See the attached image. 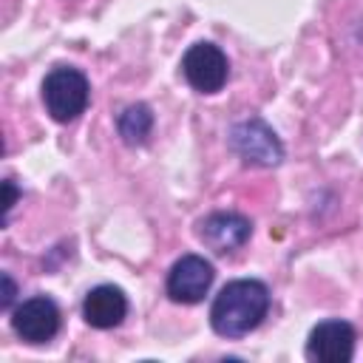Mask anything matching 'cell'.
I'll return each mask as SVG.
<instances>
[{"label":"cell","instance_id":"obj_5","mask_svg":"<svg viewBox=\"0 0 363 363\" xmlns=\"http://www.w3.org/2000/svg\"><path fill=\"white\" fill-rule=\"evenodd\" d=\"M213 278H216L213 264L204 255L187 252V255L173 261V267L167 272V281H164V292L173 303H187L190 306V303L204 301V295L213 286Z\"/></svg>","mask_w":363,"mask_h":363},{"label":"cell","instance_id":"obj_12","mask_svg":"<svg viewBox=\"0 0 363 363\" xmlns=\"http://www.w3.org/2000/svg\"><path fill=\"white\" fill-rule=\"evenodd\" d=\"M3 190H6V201H3V210H6V216H9V210L14 207V199H17V187H14V182H11V179H6V182H3Z\"/></svg>","mask_w":363,"mask_h":363},{"label":"cell","instance_id":"obj_3","mask_svg":"<svg viewBox=\"0 0 363 363\" xmlns=\"http://www.w3.org/2000/svg\"><path fill=\"white\" fill-rule=\"evenodd\" d=\"M230 147L238 153L244 164L252 167H275L284 159V145L278 133L261 119V116H247L230 128Z\"/></svg>","mask_w":363,"mask_h":363},{"label":"cell","instance_id":"obj_10","mask_svg":"<svg viewBox=\"0 0 363 363\" xmlns=\"http://www.w3.org/2000/svg\"><path fill=\"white\" fill-rule=\"evenodd\" d=\"M153 122H156V119H153L150 105L133 102V105H128V108L116 116V130H119V136H122L125 145L142 147V145H147V139H150V133H153Z\"/></svg>","mask_w":363,"mask_h":363},{"label":"cell","instance_id":"obj_6","mask_svg":"<svg viewBox=\"0 0 363 363\" xmlns=\"http://www.w3.org/2000/svg\"><path fill=\"white\" fill-rule=\"evenodd\" d=\"M11 329L20 340L40 346L57 337L60 332V306L48 295L26 298L11 309Z\"/></svg>","mask_w":363,"mask_h":363},{"label":"cell","instance_id":"obj_11","mask_svg":"<svg viewBox=\"0 0 363 363\" xmlns=\"http://www.w3.org/2000/svg\"><path fill=\"white\" fill-rule=\"evenodd\" d=\"M14 295H17V286H14L11 275H9V272H3V298H0V306H3V309H9V306H11V301H14Z\"/></svg>","mask_w":363,"mask_h":363},{"label":"cell","instance_id":"obj_7","mask_svg":"<svg viewBox=\"0 0 363 363\" xmlns=\"http://www.w3.org/2000/svg\"><path fill=\"white\" fill-rule=\"evenodd\" d=\"M196 235L216 255H230L250 241L252 221L235 210H216L196 224Z\"/></svg>","mask_w":363,"mask_h":363},{"label":"cell","instance_id":"obj_9","mask_svg":"<svg viewBox=\"0 0 363 363\" xmlns=\"http://www.w3.org/2000/svg\"><path fill=\"white\" fill-rule=\"evenodd\" d=\"M128 315V298L119 286L113 284H99L94 289H88L85 301H82V318L88 326L94 329H113L125 320Z\"/></svg>","mask_w":363,"mask_h":363},{"label":"cell","instance_id":"obj_1","mask_svg":"<svg viewBox=\"0 0 363 363\" xmlns=\"http://www.w3.org/2000/svg\"><path fill=\"white\" fill-rule=\"evenodd\" d=\"M269 286L258 278H235L218 289L210 306V326L221 337H244L261 326L269 312Z\"/></svg>","mask_w":363,"mask_h":363},{"label":"cell","instance_id":"obj_8","mask_svg":"<svg viewBox=\"0 0 363 363\" xmlns=\"http://www.w3.org/2000/svg\"><path fill=\"white\" fill-rule=\"evenodd\" d=\"M354 340L357 332L349 320L329 318L312 326L306 337V357L320 363H349L354 357Z\"/></svg>","mask_w":363,"mask_h":363},{"label":"cell","instance_id":"obj_4","mask_svg":"<svg viewBox=\"0 0 363 363\" xmlns=\"http://www.w3.org/2000/svg\"><path fill=\"white\" fill-rule=\"evenodd\" d=\"M182 74L199 94H218L230 77V60L216 43H193L182 57Z\"/></svg>","mask_w":363,"mask_h":363},{"label":"cell","instance_id":"obj_2","mask_svg":"<svg viewBox=\"0 0 363 363\" xmlns=\"http://www.w3.org/2000/svg\"><path fill=\"white\" fill-rule=\"evenodd\" d=\"M91 99V85L88 77L79 68L71 65H57L45 74L43 79V105L51 113L54 122L68 125L79 113H85Z\"/></svg>","mask_w":363,"mask_h":363}]
</instances>
